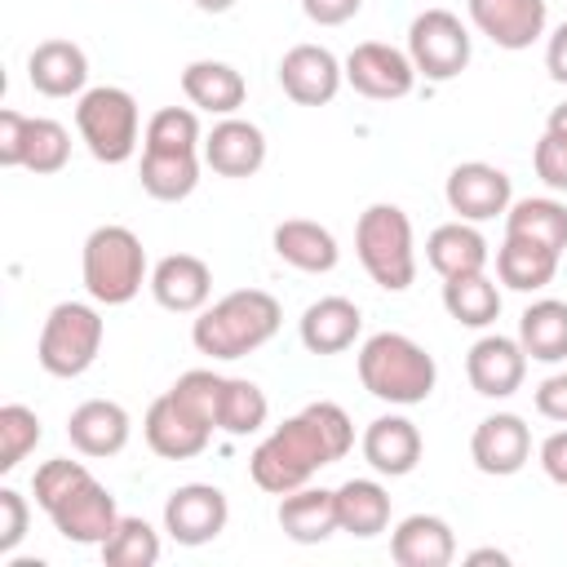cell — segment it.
I'll use <instances>...</instances> for the list:
<instances>
[{"label": "cell", "mask_w": 567, "mask_h": 567, "mask_svg": "<svg viewBox=\"0 0 567 567\" xmlns=\"http://www.w3.org/2000/svg\"><path fill=\"white\" fill-rule=\"evenodd\" d=\"M204 164L217 177H252L266 164V133L239 115H221L204 137Z\"/></svg>", "instance_id": "44dd1931"}, {"label": "cell", "mask_w": 567, "mask_h": 567, "mask_svg": "<svg viewBox=\"0 0 567 567\" xmlns=\"http://www.w3.org/2000/svg\"><path fill=\"white\" fill-rule=\"evenodd\" d=\"M142 434H146V443H151L155 456H164V461H190V456H199V452L208 447L213 425L199 421L173 390H164V394L146 408Z\"/></svg>", "instance_id": "4fadbf2b"}, {"label": "cell", "mask_w": 567, "mask_h": 567, "mask_svg": "<svg viewBox=\"0 0 567 567\" xmlns=\"http://www.w3.org/2000/svg\"><path fill=\"white\" fill-rule=\"evenodd\" d=\"M40 439H44L40 416L27 403H4L0 408V474H13L35 452Z\"/></svg>", "instance_id": "74e56055"}, {"label": "cell", "mask_w": 567, "mask_h": 567, "mask_svg": "<svg viewBox=\"0 0 567 567\" xmlns=\"http://www.w3.org/2000/svg\"><path fill=\"white\" fill-rule=\"evenodd\" d=\"M465 563H470V567H478V563H496V567H509V554L487 545V549H470V554H465Z\"/></svg>", "instance_id": "c3c4849f"}, {"label": "cell", "mask_w": 567, "mask_h": 567, "mask_svg": "<svg viewBox=\"0 0 567 567\" xmlns=\"http://www.w3.org/2000/svg\"><path fill=\"white\" fill-rule=\"evenodd\" d=\"M337 523L346 536L372 540L390 527V492L377 478H346L337 487Z\"/></svg>", "instance_id": "f546056e"}, {"label": "cell", "mask_w": 567, "mask_h": 567, "mask_svg": "<svg viewBox=\"0 0 567 567\" xmlns=\"http://www.w3.org/2000/svg\"><path fill=\"white\" fill-rule=\"evenodd\" d=\"M279 323H284V310L266 288H239L195 315L190 341L208 359H244L261 350L279 332Z\"/></svg>", "instance_id": "3957f363"}, {"label": "cell", "mask_w": 567, "mask_h": 567, "mask_svg": "<svg viewBox=\"0 0 567 567\" xmlns=\"http://www.w3.org/2000/svg\"><path fill=\"white\" fill-rule=\"evenodd\" d=\"M75 128L97 164H124V159H133L137 137H142L137 97L120 84L84 89L75 102Z\"/></svg>", "instance_id": "52a82bcc"}, {"label": "cell", "mask_w": 567, "mask_h": 567, "mask_svg": "<svg viewBox=\"0 0 567 567\" xmlns=\"http://www.w3.org/2000/svg\"><path fill=\"white\" fill-rule=\"evenodd\" d=\"M536 412H540L545 421L567 425V372H554V377H545V381L536 385Z\"/></svg>", "instance_id": "ee69618b"}, {"label": "cell", "mask_w": 567, "mask_h": 567, "mask_svg": "<svg viewBox=\"0 0 567 567\" xmlns=\"http://www.w3.org/2000/svg\"><path fill=\"white\" fill-rule=\"evenodd\" d=\"M465 9L478 35H487L496 49H509V53L532 49L549 22L545 0H465Z\"/></svg>", "instance_id": "e0dca14e"}, {"label": "cell", "mask_w": 567, "mask_h": 567, "mask_svg": "<svg viewBox=\"0 0 567 567\" xmlns=\"http://www.w3.org/2000/svg\"><path fill=\"white\" fill-rule=\"evenodd\" d=\"M102 337H106V323L97 315V306L89 301H58L40 328V341H35V359L49 377H62V381H75L84 377L97 354H102Z\"/></svg>", "instance_id": "ba28073f"}, {"label": "cell", "mask_w": 567, "mask_h": 567, "mask_svg": "<svg viewBox=\"0 0 567 567\" xmlns=\"http://www.w3.org/2000/svg\"><path fill=\"white\" fill-rule=\"evenodd\" d=\"M239 0H195V9L199 13H226V9H235Z\"/></svg>", "instance_id": "f907efd6"}, {"label": "cell", "mask_w": 567, "mask_h": 567, "mask_svg": "<svg viewBox=\"0 0 567 567\" xmlns=\"http://www.w3.org/2000/svg\"><path fill=\"white\" fill-rule=\"evenodd\" d=\"M363 9V0H301V13L315 27H341Z\"/></svg>", "instance_id": "bcb514c9"}, {"label": "cell", "mask_w": 567, "mask_h": 567, "mask_svg": "<svg viewBox=\"0 0 567 567\" xmlns=\"http://www.w3.org/2000/svg\"><path fill=\"white\" fill-rule=\"evenodd\" d=\"M354 447V425L346 416L341 403H306L297 416H288L284 425H275L248 456V474L261 492L270 496H288L297 487H306L319 470L337 465L346 452Z\"/></svg>", "instance_id": "6da1fadb"}, {"label": "cell", "mask_w": 567, "mask_h": 567, "mask_svg": "<svg viewBox=\"0 0 567 567\" xmlns=\"http://www.w3.org/2000/svg\"><path fill=\"white\" fill-rule=\"evenodd\" d=\"M359 328H363V315L350 297H319V301L306 306V315L297 323V337L310 354H341V350L354 346Z\"/></svg>", "instance_id": "cb8c5ba5"}, {"label": "cell", "mask_w": 567, "mask_h": 567, "mask_svg": "<svg viewBox=\"0 0 567 567\" xmlns=\"http://www.w3.org/2000/svg\"><path fill=\"white\" fill-rule=\"evenodd\" d=\"M31 492H35V505L58 527V536L71 545H102L120 523L115 496L89 474L84 461H71V456L44 461L31 478Z\"/></svg>", "instance_id": "7a4b0ae2"}, {"label": "cell", "mask_w": 567, "mask_h": 567, "mask_svg": "<svg viewBox=\"0 0 567 567\" xmlns=\"http://www.w3.org/2000/svg\"><path fill=\"white\" fill-rule=\"evenodd\" d=\"M518 346L536 363H563L567 359V301L540 297L518 315Z\"/></svg>", "instance_id": "4dcf8cb0"}, {"label": "cell", "mask_w": 567, "mask_h": 567, "mask_svg": "<svg viewBox=\"0 0 567 567\" xmlns=\"http://www.w3.org/2000/svg\"><path fill=\"white\" fill-rule=\"evenodd\" d=\"M465 377L474 385V394L483 399H509L523 390V377H527V350L518 346V337H501V332H487L470 346L465 354Z\"/></svg>", "instance_id": "2e32d148"}, {"label": "cell", "mask_w": 567, "mask_h": 567, "mask_svg": "<svg viewBox=\"0 0 567 567\" xmlns=\"http://www.w3.org/2000/svg\"><path fill=\"white\" fill-rule=\"evenodd\" d=\"M341 80H346V62H337V53L323 44H292L279 58V89L297 106H328Z\"/></svg>", "instance_id": "5bb4252c"}, {"label": "cell", "mask_w": 567, "mask_h": 567, "mask_svg": "<svg viewBox=\"0 0 567 567\" xmlns=\"http://www.w3.org/2000/svg\"><path fill=\"white\" fill-rule=\"evenodd\" d=\"M27 80L40 97H80L89 84V58L75 40H40L27 58Z\"/></svg>", "instance_id": "7402d4cb"}, {"label": "cell", "mask_w": 567, "mask_h": 567, "mask_svg": "<svg viewBox=\"0 0 567 567\" xmlns=\"http://www.w3.org/2000/svg\"><path fill=\"white\" fill-rule=\"evenodd\" d=\"M221 385H226V377H217L213 368H190V372H182V377L173 381V394H177V399H182L199 421H208V425L217 430Z\"/></svg>", "instance_id": "ab89813d"}, {"label": "cell", "mask_w": 567, "mask_h": 567, "mask_svg": "<svg viewBox=\"0 0 567 567\" xmlns=\"http://www.w3.org/2000/svg\"><path fill=\"white\" fill-rule=\"evenodd\" d=\"M142 137H146L142 151H199L204 146L199 115L190 106H159L146 120V133Z\"/></svg>", "instance_id": "8d00e7d4"}, {"label": "cell", "mask_w": 567, "mask_h": 567, "mask_svg": "<svg viewBox=\"0 0 567 567\" xmlns=\"http://www.w3.org/2000/svg\"><path fill=\"white\" fill-rule=\"evenodd\" d=\"M182 93H186L190 106H199L208 115H235L244 106V97H248V84L230 62L195 58L182 71Z\"/></svg>", "instance_id": "d4e9b609"}, {"label": "cell", "mask_w": 567, "mask_h": 567, "mask_svg": "<svg viewBox=\"0 0 567 567\" xmlns=\"http://www.w3.org/2000/svg\"><path fill=\"white\" fill-rule=\"evenodd\" d=\"M27 523H31V505L22 492L13 487H0V558H9L22 536H27Z\"/></svg>", "instance_id": "b9f144b4"}, {"label": "cell", "mask_w": 567, "mask_h": 567, "mask_svg": "<svg viewBox=\"0 0 567 567\" xmlns=\"http://www.w3.org/2000/svg\"><path fill=\"white\" fill-rule=\"evenodd\" d=\"M545 71L554 84H567V22H558L549 44H545Z\"/></svg>", "instance_id": "7dc6e473"}, {"label": "cell", "mask_w": 567, "mask_h": 567, "mask_svg": "<svg viewBox=\"0 0 567 567\" xmlns=\"http://www.w3.org/2000/svg\"><path fill=\"white\" fill-rule=\"evenodd\" d=\"M443 199L447 208L461 217V221H492V217H505V208L514 204V186H509V173L496 168V164H483V159H465L447 173V186H443Z\"/></svg>", "instance_id": "7c38bea8"}, {"label": "cell", "mask_w": 567, "mask_h": 567, "mask_svg": "<svg viewBox=\"0 0 567 567\" xmlns=\"http://www.w3.org/2000/svg\"><path fill=\"white\" fill-rule=\"evenodd\" d=\"M487 239L478 235V226L474 221H443V226H434L430 230V239H425V261L443 275V279H456V275H478V270H487Z\"/></svg>", "instance_id": "83f0119b"}, {"label": "cell", "mask_w": 567, "mask_h": 567, "mask_svg": "<svg viewBox=\"0 0 567 567\" xmlns=\"http://www.w3.org/2000/svg\"><path fill=\"white\" fill-rule=\"evenodd\" d=\"M470 53H474L470 27L452 9H425V13L412 18V27H408V58H412L416 75H425L434 84L456 80L470 66Z\"/></svg>", "instance_id": "9c48e42d"}, {"label": "cell", "mask_w": 567, "mask_h": 567, "mask_svg": "<svg viewBox=\"0 0 567 567\" xmlns=\"http://www.w3.org/2000/svg\"><path fill=\"white\" fill-rule=\"evenodd\" d=\"M137 182L151 199L177 204L199 186V155L195 151H142Z\"/></svg>", "instance_id": "1f68e13d"}, {"label": "cell", "mask_w": 567, "mask_h": 567, "mask_svg": "<svg viewBox=\"0 0 567 567\" xmlns=\"http://www.w3.org/2000/svg\"><path fill=\"white\" fill-rule=\"evenodd\" d=\"M80 275H84V292L97 306H128L146 279V248L128 226H97L84 239L80 252Z\"/></svg>", "instance_id": "8992f818"}, {"label": "cell", "mask_w": 567, "mask_h": 567, "mask_svg": "<svg viewBox=\"0 0 567 567\" xmlns=\"http://www.w3.org/2000/svg\"><path fill=\"white\" fill-rule=\"evenodd\" d=\"M275 518H279V527H284L288 540L319 545L332 532H341V523H337V487L328 492V487H310L306 483V487L279 496V514Z\"/></svg>", "instance_id": "4316f807"}, {"label": "cell", "mask_w": 567, "mask_h": 567, "mask_svg": "<svg viewBox=\"0 0 567 567\" xmlns=\"http://www.w3.org/2000/svg\"><path fill=\"white\" fill-rule=\"evenodd\" d=\"M354 252L368 279L385 292H408L416 279V239L399 204H368L354 221Z\"/></svg>", "instance_id": "5b68a950"}, {"label": "cell", "mask_w": 567, "mask_h": 567, "mask_svg": "<svg viewBox=\"0 0 567 567\" xmlns=\"http://www.w3.org/2000/svg\"><path fill=\"white\" fill-rule=\"evenodd\" d=\"M390 558L399 567H447L456 558V536L439 514H408L390 532Z\"/></svg>", "instance_id": "603a6c76"}, {"label": "cell", "mask_w": 567, "mask_h": 567, "mask_svg": "<svg viewBox=\"0 0 567 567\" xmlns=\"http://www.w3.org/2000/svg\"><path fill=\"white\" fill-rule=\"evenodd\" d=\"M226 518H230L226 492L213 483H182L164 501V532L186 549L217 540L226 532Z\"/></svg>", "instance_id": "8fae6325"}, {"label": "cell", "mask_w": 567, "mask_h": 567, "mask_svg": "<svg viewBox=\"0 0 567 567\" xmlns=\"http://www.w3.org/2000/svg\"><path fill=\"white\" fill-rule=\"evenodd\" d=\"M443 310H447L461 328H487V323H496V315H501V288L487 279V270L443 279Z\"/></svg>", "instance_id": "836d02e7"}, {"label": "cell", "mask_w": 567, "mask_h": 567, "mask_svg": "<svg viewBox=\"0 0 567 567\" xmlns=\"http://www.w3.org/2000/svg\"><path fill=\"white\" fill-rule=\"evenodd\" d=\"M558 261L563 257L554 248L523 239V235H505V244L496 248V279L514 292H540L545 284H554Z\"/></svg>", "instance_id": "f1b7e54d"}, {"label": "cell", "mask_w": 567, "mask_h": 567, "mask_svg": "<svg viewBox=\"0 0 567 567\" xmlns=\"http://www.w3.org/2000/svg\"><path fill=\"white\" fill-rule=\"evenodd\" d=\"M346 84L372 102H399L416 89V66H412L408 49L363 40L346 53Z\"/></svg>", "instance_id": "30bf717a"}, {"label": "cell", "mask_w": 567, "mask_h": 567, "mask_svg": "<svg viewBox=\"0 0 567 567\" xmlns=\"http://www.w3.org/2000/svg\"><path fill=\"white\" fill-rule=\"evenodd\" d=\"M66 159H71V133L58 120L35 115L31 120V133H27V159H22V168L35 173V177H49V173H62Z\"/></svg>", "instance_id": "f35d334b"}, {"label": "cell", "mask_w": 567, "mask_h": 567, "mask_svg": "<svg viewBox=\"0 0 567 567\" xmlns=\"http://www.w3.org/2000/svg\"><path fill=\"white\" fill-rule=\"evenodd\" d=\"M536 461H540V470H545V478H549V483L567 487V430L545 434V443H540Z\"/></svg>", "instance_id": "f6af8a7d"}, {"label": "cell", "mask_w": 567, "mask_h": 567, "mask_svg": "<svg viewBox=\"0 0 567 567\" xmlns=\"http://www.w3.org/2000/svg\"><path fill=\"white\" fill-rule=\"evenodd\" d=\"M359 381L372 399L394 403V408H412V403H425L434 394L439 363L408 332H372L359 346Z\"/></svg>", "instance_id": "277c9868"}, {"label": "cell", "mask_w": 567, "mask_h": 567, "mask_svg": "<svg viewBox=\"0 0 567 567\" xmlns=\"http://www.w3.org/2000/svg\"><path fill=\"white\" fill-rule=\"evenodd\" d=\"M532 164H536V177L549 186V190H567V137L563 133H540L536 151H532Z\"/></svg>", "instance_id": "60d3db41"}, {"label": "cell", "mask_w": 567, "mask_h": 567, "mask_svg": "<svg viewBox=\"0 0 567 567\" xmlns=\"http://www.w3.org/2000/svg\"><path fill=\"white\" fill-rule=\"evenodd\" d=\"M27 133H31V115L0 111V164L4 168H22V159H27Z\"/></svg>", "instance_id": "7bdbcfd3"}, {"label": "cell", "mask_w": 567, "mask_h": 567, "mask_svg": "<svg viewBox=\"0 0 567 567\" xmlns=\"http://www.w3.org/2000/svg\"><path fill=\"white\" fill-rule=\"evenodd\" d=\"M505 235L536 239V244H545V248H554L563 257V248H567V204H558L554 195L514 199L505 208Z\"/></svg>", "instance_id": "d6a6232c"}, {"label": "cell", "mask_w": 567, "mask_h": 567, "mask_svg": "<svg viewBox=\"0 0 567 567\" xmlns=\"http://www.w3.org/2000/svg\"><path fill=\"white\" fill-rule=\"evenodd\" d=\"M359 447H363V461H368L377 474H385V478L412 474V470L421 465V452H425L416 421H408V416H399V412H385V416L368 421Z\"/></svg>", "instance_id": "ffe728a7"}, {"label": "cell", "mask_w": 567, "mask_h": 567, "mask_svg": "<svg viewBox=\"0 0 567 567\" xmlns=\"http://www.w3.org/2000/svg\"><path fill=\"white\" fill-rule=\"evenodd\" d=\"M270 416V399L261 394L257 381L248 377H226L221 385V408H217V430L244 439V434H257Z\"/></svg>", "instance_id": "e575fe53"}, {"label": "cell", "mask_w": 567, "mask_h": 567, "mask_svg": "<svg viewBox=\"0 0 567 567\" xmlns=\"http://www.w3.org/2000/svg\"><path fill=\"white\" fill-rule=\"evenodd\" d=\"M470 461L492 474V478H509L532 461V430L518 412H492L474 425L470 434Z\"/></svg>", "instance_id": "9a60e30c"}, {"label": "cell", "mask_w": 567, "mask_h": 567, "mask_svg": "<svg viewBox=\"0 0 567 567\" xmlns=\"http://www.w3.org/2000/svg\"><path fill=\"white\" fill-rule=\"evenodd\" d=\"M128 434H133V421L128 412L115 403V399H84L71 416H66V439L80 456H115L128 447Z\"/></svg>", "instance_id": "d6986e66"}, {"label": "cell", "mask_w": 567, "mask_h": 567, "mask_svg": "<svg viewBox=\"0 0 567 567\" xmlns=\"http://www.w3.org/2000/svg\"><path fill=\"white\" fill-rule=\"evenodd\" d=\"M270 244H275V257L279 261H288L292 270H306V275H328L337 266V257H341L337 235L328 226L310 221V217L279 221L275 235H270Z\"/></svg>", "instance_id": "484cf974"}, {"label": "cell", "mask_w": 567, "mask_h": 567, "mask_svg": "<svg viewBox=\"0 0 567 567\" xmlns=\"http://www.w3.org/2000/svg\"><path fill=\"white\" fill-rule=\"evenodd\" d=\"M545 128H549V133H563V137H567V102L549 111V120H545Z\"/></svg>", "instance_id": "681fc988"}, {"label": "cell", "mask_w": 567, "mask_h": 567, "mask_svg": "<svg viewBox=\"0 0 567 567\" xmlns=\"http://www.w3.org/2000/svg\"><path fill=\"white\" fill-rule=\"evenodd\" d=\"M151 297L173 315H199L213 297V270L195 252H168L151 270Z\"/></svg>", "instance_id": "ac0fdd59"}, {"label": "cell", "mask_w": 567, "mask_h": 567, "mask_svg": "<svg viewBox=\"0 0 567 567\" xmlns=\"http://www.w3.org/2000/svg\"><path fill=\"white\" fill-rule=\"evenodd\" d=\"M97 549H102L106 567H155L159 563V532L137 514H120L115 532Z\"/></svg>", "instance_id": "d590c367"}]
</instances>
